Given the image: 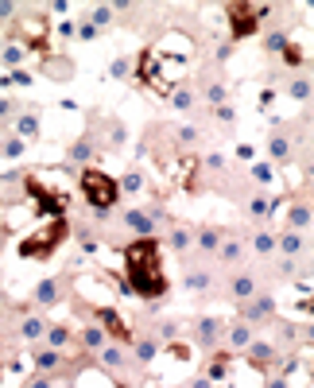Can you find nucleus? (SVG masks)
Wrapping results in <instances>:
<instances>
[{
    "label": "nucleus",
    "instance_id": "13d9d810",
    "mask_svg": "<svg viewBox=\"0 0 314 388\" xmlns=\"http://www.w3.org/2000/svg\"><path fill=\"white\" fill-rule=\"evenodd\" d=\"M0 303H8V296H4V291H0Z\"/></svg>",
    "mask_w": 314,
    "mask_h": 388
},
{
    "label": "nucleus",
    "instance_id": "f704fd0d",
    "mask_svg": "<svg viewBox=\"0 0 314 388\" xmlns=\"http://www.w3.org/2000/svg\"><path fill=\"white\" fill-rule=\"evenodd\" d=\"M210 284H214V276H210V272H202V268L186 272V287H191V291H206Z\"/></svg>",
    "mask_w": 314,
    "mask_h": 388
},
{
    "label": "nucleus",
    "instance_id": "37998d69",
    "mask_svg": "<svg viewBox=\"0 0 314 388\" xmlns=\"http://www.w3.org/2000/svg\"><path fill=\"white\" fill-rule=\"evenodd\" d=\"M116 186H121V194H136L144 186V175H140V171H128V175H124V183H116Z\"/></svg>",
    "mask_w": 314,
    "mask_h": 388
},
{
    "label": "nucleus",
    "instance_id": "7c9ffc66",
    "mask_svg": "<svg viewBox=\"0 0 314 388\" xmlns=\"http://www.w3.org/2000/svg\"><path fill=\"white\" fill-rule=\"evenodd\" d=\"M132 349H136V361H144V365H148L151 357L159 354V342H156V338H144V342H132Z\"/></svg>",
    "mask_w": 314,
    "mask_h": 388
},
{
    "label": "nucleus",
    "instance_id": "4468645a",
    "mask_svg": "<svg viewBox=\"0 0 314 388\" xmlns=\"http://www.w3.org/2000/svg\"><path fill=\"white\" fill-rule=\"evenodd\" d=\"M229 296L237 299V303L252 299V296H257V276H252V272H237V276L229 279Z\"/></svg>",
    "mask_w": 314,
    "mask_h": 388
},
{
    "label": "nucleus",
    "instance_id": "bb28decb",
    "mask_svg": "<svg viewBox=\"0 0 314 388\" xmlns=\"http://www.w3.org/2000/svg\"><path fill=\"white\" fill-rule=\"evenodd\" d=\"M16 136H20V140H35V136H39V117H35V113H27V117H24V113H20V117H16Z\"/></svg>",
    "mask_w": 314,
    "mask_h": 388
},
{
    "label": "nucleus",
    "instance_id": "a211bd4d",
    "mask_svg": "<svg viewBox=\"0 0 314 388\" xmlns=\"http://www.w3.org/2000/svg\"><path fill=\"white\" fill-rule=\"evenodd\" d=\"M194 245L202 249V253H217V249H221V229H214V226H202L198 233H194Z\"/></svg>",
    "mask_w": 314,
    "mask_h": 388
},
{
    "label": "nucleus",
    "instance_id": "c03bdc74",
    "mask_svg": "<svg viewBox=\"0 0 314 388\" xmlns=\"http://www.w3.org/2000/svg\"><path fill=\"white\" fill-rule=\"evenodd\" d=\"M287 35H283V32H272V35H268V39H264V47H268V55H280L283 51V47H287Z\"/></svg>",
    "mask_w": 314,
    "mask_h": 388
},
{
    "label": "nucleus",
    "instance_id": "2f4dec72",
    "mask_svg": "<svg viewBox=\"0 0 314 388\" xmlns=\"http://www.w3.org/2000/svg\"><path fill=\"white\" fill-rule=\"evenodd\" d=\"M24 47H20V43H8V47H4V55H0V62H4V67L8 70H20V62H24Z\"/></svg>",
    "mask_w": 314,
    "mask_h": 388
},
{
    "label": "nucleus",
    "instance_id": "412c9836",
    "mask_svg": "<svg viewBox=\"0 0 314 388\" xmlns=\"http://www.w3.org/2000/svg\"><path fill=\"white\" fill-rule=\"evenodd\" d=\"M287 226L295 229V233H306V229H310V202H291Z\"/></svg>",
    "mask_w": 314,
    "mask_h": 388
},
{
    "label": "nucleus",
    "instance_id": "9b49d317",
    "mask_svg": "<svg viewBox=\"0 0 314 388\" xmlns=\"http://www.w3.org/2000/svg\"><path fill=\"white\" fill-rule=\"evenodd\" d=\"M245 354H248V365L260 369V373H268V369H272V361H275V346H272V342H264V338H257Z\"/></svg>",
    "mask_w": 314,
    "mask_h": 388
},
{
    "label": "nucleus",
    "instance_id": "f3484780",
    "mask_svg": "<svg viewBox=\"0 0 314 388\" xmlns=\"http://www.w3.org/2000/svg\"><path fill=\"white\" fill-rule=\"evenodd\" d=\"M32 361H35V369H39V373H47V377H50V373H58L62 365H67V357L58 354V349H35Z\"/></svg>",
    "mask_w": 314,
    "mask_h": 388
},
{
    "label": "nucleus",
    "instance_id": "393cba45",
    "mask_svg": "<svg viewBox=\"0 0 314 388\" xmlns=\"http://www.w3.org/2000/svg\"><path fill=\"white\" fill-rule=\"evenodd\" d=\"M124 365H128V361H124V354H121L116 346H105V349H101V369H109V373H113V380L121 377V369H124Z\"/></svg>",
    "mask_w": 314,
    "mask_h": 388
},
{
    "label": "nucleus",
    "instance_id": "c756f323",
    "mask_svg": "<svg viewBox=\"0 0 314 388\" xmlns=\"http://www.w3.org/2000/svg\"><path fill=\"white\" fill-rule=\"evenodd\" d=\"M217 256H221V264H237L240 256H245V245H240V241H221Z\"/></svg>",
    "mask_w": 314,
    "mask_h": 388
},
{
    "label": "nucleus",
    "instance_id": "6ab92c4d",
    "mask_svg": "<svg viewBox=\"0 0 314 388\" xmlns=\"http://www.w3.org/2000/svg\"><path fill=\"white\" fill-rule=\"evenodd\" d=\"M275 249H280V253L291 261V256H299V253H303V249H306V241H303V233H295V229H287V233H283V237H275Z\"/></svg>",
    "mask_w": 314,
    "mask_h": 388
},
{
    "label": "nucleus",
    "instance_id": "cd10ccee",
    "mask_svg": "<svg viewBox=\"0 0 314 388\" xmlns=\"http://www.w3.org/2000/svg\"><path fill=\"white\" fill-rule=\"evenodd\" d=\"M167 241H171V249H175V253H186V249H191L194 245V233H191V229H171V237H167Z\"/></svg>",
    "mask_w": 314,
    "mask_h": 388
},
{
    "label": "nucleus",
    "instance_id": "39448f33",
    "mask_svg": "<svg viewBox=\"0 0 314 388\" xmlns=\"http://www.w3.org/2000/svg\"><path fill=\"white\" fill-rule=\"evenodd\" d=\"M24 194H32L35 198V214L39 218H67V210H70V202H67V194L62 190H50L43 179H35V175H27L24 179Z\"/></svg>",
    "mask_w": 314,
    "mask_h": 388
},
{
    "label": "nucleus",
    "instance_id": "473e14b6",
    "mask_svg": "<svg viewBox=\"0 0 314 388\" xmlns=\"http://www.w3.org/2000/svg\"><path fill=\"white\" fill-rule=\"evenodd\" d=\"M252 249H257L260 256H268V253H275V233L272 229H260L257 237H252Z\"/></svg>",
    "mask_w": 314,
    "mask_h": 388
},
{
    "label": "nucleus",
    "instance_id": "ea45409f",
    "mask_svg": "<svg viewBox=\"0 0 314 388\" xmlns=\"http://www.w3.org/2000/svg\"><path fill=\"white\" fill-rule=\"evenodd\" d=\"M287 93L295 97V102H310V78H306V74H303V78H295Z\"/></svg>",
    "mask_w": 314,
    "mask_h": 388
},
{
    "label": "nucleus",
    "instance_id": "3c124183",
    "mask_svg": "<svg viewBox=\"0 0 314 388\" xmlns=\"http://www.w3.org/2000/svg\"><path fill=\"white\" fill-rule=\"evenodd\" d=\"M214 117H217V125H225V128L233 125V109H229V105H217V113H214Z\"/></svg>",
    "mask_w": 314,
    "mask_h": 388
},
{
    "label": "nucleus",
    "instance_id": "6e6d98bb",
    "mask_svg": "<svg viewBox=\"0 0 314 388\" xmlns=\"http://www.w3.org/2000/svg\"><path fill=\"white\" fill-rule=\"evenodd\" d=\"M186 388H214V384H210L206 377H194V380H191V384H186Z\"/></svg>",
    "mask_w": 314,
    "mask_h": 388
},
{
    "label": "nucleus",
    "instance_id": "603ef678",
    "mask_svg": "<svg viewBox=\"0 0 314 388\" xmlns=\"http://www.w3.org/2000/svg\"><path fill=\"white\" fill-rule=\"evenodd\" d=\"M16 4H8V0H0V20H16Z\"/></svg>",
    "mask_w": 314,
    "mask_h": 388
},
{
    "label": "nucleus",
    "instance_id": "f03ea898",
    "mask_svg": "<svg viewBox=\"0 0 314 388\" xmlns=\"http://www.w3.org/2000/svg\"><path fill=\"white\" fill-rule=\"evenodd\" d=\"M78 186H82V194H86V202H90L93 218H105V214L116 206V198H121L116 179L105 175V171H97V167H82V171H78Z\"/></svg>",
    "mask_w": 314,
    "mask_h": 388
},
{
    "label": "nucleus",
    "instance_id": "c85d7f7f",
    "mask_svg": "<svg viewBox=\"0 0 314 388\" xmlns=\"http://www.w3.org/2000/svg\"><path fill=\"white\" fill-rule=\"evenodd\" d=\"M167 97H171V105H175V109H182V113H191V109H194V93L186 90V85H179V90H171V93H167Z\"/></svg>",
    "mask_w": 314,
    "mask_h": 388
},
{
    "label": "nucleus",
    "instance_id": "a18cd8bd",
    "mask_svg": "<svg viewBox=\"0 0 314 388\" xmlns=\"http://www.w3.org/2000/svg\"><path fill=\"white\" fill-rule=\"evenodd\" d=\"M20 388H55V377H47V373H35V377L24 380Z\"/></svg>",
    "mask_w": 314,
    "mask_h": 388
},
{
    "label": "nucleus",
    "instance_id": "864d4df0",
    "mask_svg": "<svg viewBox=\"0 0 314 388\" xmlns=\"http://www.w3.org/2000/svg\"><path fill=\"white\" fill-rule=\"evenodd\" d=\"M8 113H20V105L12 97H0V117H8Z\"/></svg>",
    "mask_w": 314,
    "mask_h": 388
},
{
    "label": "nucleus",
    "instance_id": "4d7b16f0",
    "mask_svg": "<svg viewBox=\"0 0 314 388\" xmlns=\"http://www.w3.org/2000/svg\"><path fill=\"white\" fill-rule=\"evenodd\" d=\"M268 388H287V380H283V377H275V380H268Z\"/></svg>",
    "mask_w": 314,
    "mask_h": 388
},
{
    "label": "nucleus",
    "instance_id": "423d86ee",
    "mask_svg": "<svg viewBox=\"0 0 314 388\" xmlns=\"http://www.w3.org/2000/svg\"><path fill=\"white\" fill-rule=\"evenodd\" d=\"M163 218H167L163 206H132V210L121 214L124 229H132L136 237H156V229H159V221H163Z\"/></svg>",
    "mask_w": 314,
    "mask_h": 388
},
{
    "label": "nucleus",
    "instance_id": "a878e982",
    "mask_svg": "<svg viewBox=\"0 0 314 388\" xmlns=\"http://www.w3.org/2000/svg\"><path fill=\"white\" fill-rule=\"evenodd\" d=\"M86 20H90V24L97 27V32H105V27H113L116 12H113V4H93V12H90Z\"/></svg>",
    "mask_w": 314,
    "mask_h": 388
},
{
    "label": "nucleus",
    "instance_id": "f8f14e48",
    "mask_svg": "<svg viewBox=\"0 0 314 388\" xmlns=\"http://www.w3.org/2000/svg\"><path fill=\"white\" fill-rule=\"evenodd\" d=\"M198 346L202 349H214L217 342H221V330H225V322L221 319H198Z\"/></svg>",
    "mask_w": 314,
    "mask_h": 388
},
{
    "label": "nucleus",
    "instance_id": "b1692460",
    "mask_svg": "<svg viewBox=\"0 0 314 388\" xmlns=\"http://www.w3.org/2000/svg\"><path fill=\"white\" fill-rule=\"evenodd\" d=\"M78 342H82V349H105V330L97 326V322H90V326L82 330V334H78Z\"/></svg>",
    "mask_w": 314,
    "mask_h": 388
},
{
    "label": "nucleus",
    "instance_id": "6e6552de",
    "mask_svg": "<svg viewBox=\"0 0 314 388\" xmlns=\"http://www.w3.org/2000/svg\"><path fill=\"white\" fill-rule=\"evenodd\" d=\"M237 311H240V322H245V326H257V322H268L275 314V299L272 296H252V299H245V303H237Z\"/></svg>",
    "mask_w": 314,
    "mask_h": 388
},
{
    "label": "nucleus",
    "instance_id": "4be33fe9",
    "mask_svg": "<svg viewBox=\"0 0 314 388\" xmlns=\"http://www.w3.org/2000/svg\"><path fill=\"white\" fill-rule=\"evenodd\" d=\"M252 342H257V330L245 326V322H237V326L229 330V349H237V354H240V349H248Z\"/></svg>",
    "mask_w": 314,
    "mask_h": 388
},
{
    "label": "nucleus",
    "instance_id": "49530a36",
    "mask_svg": "<svg viewBox=\"0 0 314 388\" xmlns=\"http://www.w3.org/2000/svg\"><path fill=\"white\" fill-rule=\"evenodd\" d=\"M252 183L268 186V183H272V167H268V163H257V167H252Z\"/></svg>",
    "mask_w": 314,
    "mask_h": 388
},
{
    "label": "nucleus",
    "instance_id": "ddd939ff",
    "mask_svg": "<svg viewBox=\"0 0 314 388\" xmlns=\"http://www.w3.org/2000/svg\"><path fill=\"white\" fill-rule=\"evenodd\" d=\"M24 179L27 175H20V171H8V175L0 179V202L12 206L16 198H24Z\"/></svg>",
    "mask_w": 314,
    "mask_h": 388
},
{
    "label": "nucleus",
    "instance_id": "c9c22d12",
    "mask_svg": "<svg viewBox=\"0 0 314 388\" xmlns=\"http://www.w3.org/2000/svg\"><path fill=\"white\" fill-rule=\"evenodd\" d=\"M280 59L287 62V67H306V55H303V47H299V43H287V47L280 51Z\"/></svg>",
    "mask_w": 314,
    "mask_h": 388
},
{
    "label": "nucleus",
    "instance_id": "5701e85b",
    "mask_svg": "<svg viewBox=\"0 0 314 388\" xmlns=\"http://www.w3.org/2000/svg\"><path fill=\"white\" fill-rule=\"evenodd\" d=\"M229 369H233V357L229 354H214L210 357V369H206V380L214 384V380H225L229 377Z\"/></svg>",
    "mask_w": 314,
    "mask_h": 388
},
{
    "label": "nucleus",
    "instance_id": "09e8293b",
    "mask_svg": "<svg viewBox=\"0 0 314 388\" xmlns=\"http://www.w3.org/2000/svg\"><path fill=\"white\" fill-rule=\"evenodd\" d=\"M167 349H171L175 361H191V346H182V342H167Z\"/></svg>",
    "mask_w": 314,
    "mask_h": 388
},
{
    "label": "nucleus",
    "instance_id": "8fccbe9b",
    "mask_svg": "<svg viewBox=\"0 0 314 388\" xmlns=\"http://www.w3.org/2000/svg\"><path fill=\"white\" fill-rule=\"evenodd\" d=\"M179 144H186V148H194V144H198V128H179Z\"/></svg>",
    "mask_w": 314,
    "mask_h": 388
},
{
    "label": "nucleus",
    "instance_id": "1a4fd4ad",
    "mask_svg": "<svg viewBox=\"0 0 314 388\" xmlns=\"http://www.w3.org/2000/svg\"><path fill=\"white\" fill-rule=\"evenodd\" d=\"M97 152H101L97 136H93V132H82V136H78V140L67 148V163H70V167H90V160H93Z\"/></svg>",
    "mask_w": 314,
    "mask_h": 388
},
{
    "label": "nucleus",
    "instance_id": "a19ab883",
    "mask_svg": "<svg viewBox=\"0 0 314 388\" xmlns=\"http://www.w3.org/2000/svg\"><path fill=\"white\" fill-rule=\"evenodd\" d=\"M206 97H210V105H229V90H225L221 82H210L206 85Z\"/></svg>",
    "mask_w": 314,
    "mask_h": 388
},
{
    "label": "nucleus",
    "instance_id": "72a5a7b5",
    "mask_svg": "<svg viewBox=\"0 0 314 388\" xmlns=\"http://www.w3.org/2000/svg\"><path fill=\"white\" fill-rule=\"evenodd\" d=\"M24 152H27V144L20 140V136H8V140L0 144V155H4V160H20Z\"/></svg>",
    "mask_w": 314,
    "mask_h": 388
},
{
    "label": "nucleus",
    "instance_id": "e433bc0d",
    "mask_svg": "<svg viewBox=\"0 0 314 388\" xmlns=\"http://www.w3.org/2000/svg\"><path fill=\"white\" fill-rule=\"evenodd\" d=\"M43 338L50 342V349H62V346H67V342H70L74 334H70L67 326H47V334H43Z\"/></svg>",
    "mask_w": 314,
    "mask_h": 388
},
{
    "label": "nucleus",
    "instance_id": "20e7f679",
    "mask_svg": "<svg viewBox=\"0 0 314 388\" xmlns=\"http://www.w3.org/2000/svg\"><path fill=\"white\" fill-rule=\"evenodd\" d=\"M264 16H268V4H248V0H229V4H225V20H229L233 39L257 35L260 24H264Z\"/></svg>",
    "mask_w": 314,
    "mask_h": 388
},
{
    "label": "nucleus",
    "instance_id": "f257e3e1",
    "mask_svg": "<svg viewBox=\"0 0 314 388\" xmlns=\"http://www.w3.org/2000/svg\"><path fill=\"white\" fill-rule=\"evenodd\" d=\"M124 287L140 299H163L167 276H163V253L156 237H136L124 245Z\"/></svg>",
    "mask_w": 314,
    "mask_h": 388
},
{
    "label": "nucleus",
    "instance_id": "dca6fc26",
    "mask_svg": "<svg viewBox=\"0 0 314 388\" xmlns=\"http://www.w3.org/2000/svg\"><path fill=\"white\" fill-rule=\"evenodd\" d=\"M268 155H272V163H291V136L275 128L268 136Z\"/></svg>",
    "mask_w": 314,
    "mask_h": 388
},
{
    "label": "nucleus",
    "instance_id": "aec40b11",
    "mask_svg": "<svg viewBox=\"0 0 314 388\" xmlns=\"http://www.w3.org/2000/svg\"><path fill=\"white\" fill-rule=\"evenodd\" d=\"M20 334H24V342H39V338L47 334L43 314H24V319H20Z\"/></svg>",
    "mask_w": 314,
    "mask_h": 388
},
{
    "label": "nucleus",
    "instance_id": "4c0bfd02",
    "mask_svg": "<svg viewBox=\"0 0 314 388\" xmlns=\"http://www.w3.org/2000/svg\"><path fill=\"white\" fill-rule=\"evenodd\" d=\"M132 74V59L128 55H116L113 62H109V78H128Z\"/></svg>",
    "mask_w": 314,
    "mask_h": 388
},
{
    "label": "nucleus",
    "instance_id": "7ed1b4c3",
    "mask_svg": "<svg viewBox=\"0 0 314 388\" xmlns=\"http://www.w3.org/2000/svg\"><path fill=\"white\" fill-rule=\"evenodd\" d=\"M67 233H70L67 218L47 221V226H43L39 233H27L24 241H20V256H24V261H50V256H55L58 249H62Z\"/></svg>",
    "mask_w": 314,
    "mask_h": 388
},
{
    "label": "nucleus",
    "instance_id": "5fc2aeb1",
    "mask_svg": "<svg viewBox=\"0 0 314 388\" xmlns=\"http://www.w3.org/2000/svg\"><path fill=\"white\" fill-rule=\"evenodd\" d=\"M58 32H62V35L70 39V35H74V20H62V24H58Z\"/></svg>",
    "mask_w": 314,
    "mask_h": 388
},
{
    "label": "nucleus",
    "instance_id": "2eb2a0df",
    "mask_svg": "<svg viewBox=\"0 0 314 388\" xmlns=\"http://www.w3.org/2000/svg\"><path fill=\"white\" fill-rule=\"evenodd\" d=\"M275 210H280V198H268V194L248 198V218H252V221H272Z\"/></svg>",
    "mask_w": 314,
    "mask_h": 388
},
{
    "label": "nucleus",
    "instance_id": "de8ad7c7",
    "mask_svg": "<svg viewBox=\"0 0 314 388\" xmlns=\"http://www.w3.org/2000/svg\"><path fill=\"white\" fill-rule=\"evenodd\" d=\"M32 82H35V78L27 74V70H12V74L4 78V85H32Z\"/></svg>",
    "mask_w": 314,
    "mask_h": 388
},
{
    "label": "nucleus",
    "instance_id": "0eeeda50",
    "mask_svg": "<svg viewBox=\"0 0 314 388\" xmlns=\"http://www.w3.org/2000/svg\"><path fill=\"white\" fill-rule=\"evenodd\" d=\"M90 314L93 319H97V326L105 330V338H116V342H121V346H132L136 338H132V330H128V322L121 319V314L113 311V307H90Z\"/></svg>",
    "mask_w": 314,
    "mask_h": 388
},
{
    "label": "nucleus",
    "instance_id": "58836bf2",
    "mask_svg": "<svg viewBox=\"0 0 314 388\" xmlns=\"http://www.w3.org/2000/svg\"><path fill=\"white\" fill-rule=\"evenodd\" d=\"M70 70H74V67H70V62L67 59H47V62H43V74H50V78H70Z\"/></svg>",
    "mask_w": 314,
    "mask_h": 388
},
{
    "label": "nucleus",
    "instance_id": "79ce46f5",
    "mask_svg": "<svg viewBox=\"0 0 314 388\" xmlns=\"http://www.w3.org/2000/svg\"><path fill=\"white\" fill-rule=\"evenodd\" d=\"M74 35H78V39H82V43H93L101 32L90 24V20H74Z\"/></svg>",
    "mask_w": 314,
    "mask_h": 388
},
{
    "label": "nucleus",
    "instance_id": "9d476101",
    "mask_svg": "<svg viewBox=\"0 0 314 388\" xmlns=\"http://www.w3.org/2000/svg\"><path fill=\"white\" fill-rule=\"evenodd\" d=\"M67 284H70V276H50V279H43V284L35 287V303H39V307L62 303V296H67Z\"/></svg>",
    "mask_w": 314,
    "mask_h": 388
}]
</instances>
